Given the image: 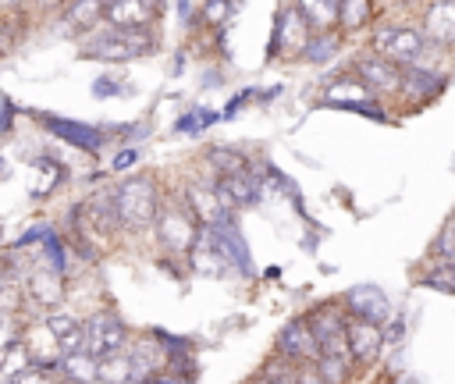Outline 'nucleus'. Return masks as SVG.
Masks as SVG:
<instances>
[{"label":"nucleus","mask_w":455,"mask_h":384,"mask_svg":"<svg viewBox=\"0 0 455 384\" xmlns=\"http://www.w3.org/2000/svg\"><path fill=\"white\" fill-rule=\"evenodd\" d=\"M370 92H373V89H370L363 78L341 75V78H334V82L323 89V100L334 103V107H348V110H355L359 103H370Z\"/></svg>","instance_id":"18"},{"label":"nucleus","mask_w":455,"mask_h":384,"mask_svg":"<svg viewBox=\"0 0 455 384\" xmlns=\"http://www.w3.org/2000/svg\"><path fill=\"white\" fill-rule=\"evenodd\" d=\"M313 36V25L306 21V14L299 7H284L274 21V32H270V46L267 53L277 57V53H302L306 43Z\"/></svg>","instance_id":"6"},{"label":"nucleus","mask_w":455,"mask_h":384,"mask_svg":"<svg viewBox=\"0 0 455 384\" xmlns=\"http://www.w3.org/2000/svg\"><path fill=\"white\" fill-rule=\"evenodd\" d=\"M156 206H160V196L149 178H132L117 188V217H121V228L128 231L149 228L156 217Z\"/></svg>","instance_id":"2"},{"label":"nucleus","mask_w":455,"mask_h":384,"mask_svg":"<svg viewBox=\"0 0 455 384\" xmlns=\"http://www.w3.org/2000/svg\"><path fill=\"white\" fill-rule=\"evenodd\" d=\"M82 210L89 213V224L96 228V231H114V228H121V217H117V188H103V192H96L89 203H82Z\"/></svg>","instance_id":"19"},{"label":"nucleus","mask_w":455,"mask_h":384,"mask_svg":"<svg viewBox=\"0 0 455 384\" xmlns=\"http://www.w3.org/2000/svg\"><path fill=\"white\" fill-rule=\"evenodd\" d=\"M423 32L437 46H455V0H434L427 7Z\"/></svg>","instance_id":"17"},{"label":"nucleus","mask_w":455,"mask_h":384,"mask_svg":"<svg viewBox=\"0 0 455 384\" xmlns=\"http://www.w3.org/2000/svg\"><path fill=\"white\" fill-rule=\"evenodd\" d=\"M373 18V0H341L338 25L341 28H363Z\"/></svg>","instance_id":"26"},{"label":"nucleus","mask_w":455,"mask_h":384,"mask_svg":"<svg viewBox=\"0 0 455 384\" xmlns=\"http://www.w3.org/2000/svg\"><path fill=\"white\" fill-rule=\"evenodd\" d=\"M441 85H444V78H441V75L423 71V68H416V64H405V71H402V92H405L409 100H416V103H423V100L437 96V92H441Z\"/></svg>","instance_id":"20"},{"label":"nucleus","mask_w":455,"mask_h":384,"mask_svg":"<svg viewBox=\"0 0 455 384\" xmlns=\"http://www.w3.org/2000/svg\"><path fill=\"white\" fill-rule=\"evenodd\" d=\"M348 366H352V359H345V356H327V352H320V359H316L320 380H331V384L345 380V377H348Z\"/></svg>","instance_id":"28"},{"label":"nucleus","mask_w":455,"mask_h":384,"mask_svg":"<svg viewBox=\"0 0 455 384\" xmlns=\"http://www.w3.org/2000/svg\"><path fill=\"white\" fill-rule=\"evenodd\" d=\"M206 160H210V167L217 171V178L249 171V160H245L238 149H228V146H213V149H206Z\"/></svg>","instance_id":"24"},{"label":"nucleus","mask_w":455,"mask_h":384,"mask_svg":"<svg viewBox=\"0 0 455 384\" xmlns=\"http://www.w3.org/2000/svg\"><path fill=\"white\" fill-rule=\"evenodd\" d=\"M160 0H103V18L110 28H149Z\"/></svg>","instance_id":"9"},{"label":"nucleus","mask_w":455,"mask_h":384,"mask_svg":"<svg viewBox=\"0 0 455 384\" xmlns=\"http://www.w3.org/2000/svg\"><path fill=\"white\" fill-rule=\"evenodd\" d=\"M92 92H96V96H110V92H117V85H114V82H96Z\"/></svg>","instance_id":"33"},{"label":"nucleus","mask_w":455,"mask_h":384,"mask_svg":"<svg viewBox=\"0 0 455 384\" xmlns=\"http://www.w3.org/2000/svg\"><path fill=\"white\" fill-rule=\"evenodd\" d=\"M434 252L441 256V260H455V217L444 224V231L437 235V242H434Z\"/></svg>","instance_id":"30"},{"label":"nucleus","mask_w":455,"mask_h":384,"mask_svg":"<svg viewBox=\"0 0 455 384\" xmlns=\"http://www.w3.org/2000/svg\"><path fill=\"white\" fill-rule=\"evenodd\" d=\"M153 50V36L146 28H110L103 36H96L85 46V57H100V60H132Z\"/></svg>","instance_id":"4"},{"label":"nucleus","mask_w":455,"mask_h":384,"mask_svg":"<svg viewBox=\"0 0 455 384\" xmlns=\"http://www.w3.org/2000/svg\"><path fill=\"white\" fill-rule=\"evenodd\" d=\"M277 348H281L288 359H302V363H316V359H320V341H316V334H313V327H309L306 316H295V320H288V324L281 327Z\"/></svg>","instance_id":"8"},{"label":"nucleus","mask_w":455,"mask_h":384,"mask_svg":"<svg viewBox=\"0 0 455 384\" xmlns=\"http://www.w3.org/2000/svg\"><path fill=\"white\" fill-rule=\"evenodd\" d=\"M334 53H338V36L327 32V28L313 32L309 43H306V50H302V57H306L309 64H323V60H331Z\"/></svg>","instance_id":"25"},{"label":"nucleus","mask_w":455,"mask_h":384,"mask_svg":"<svg viewBox=\"0 0 455 384\" xmlns=\"http://www.w3.org/2000/svg\"><path fill=\"white\" fill-rule=\"evenodd\" d=\"M345 309L352 316H366L373 324L391 320V299L377 284H355V288H348L345 292Z\"/></svg>","instance_id":"10"},{"label":"nucleus","mask_w":455,"mask_h":384,"mask_svg":"<svg viewBox=\"0 0 455 384\" xmlns=\"http://www.w3.org/2000/svg\"><path fill=\"white\" fill-rule=\"evenodd\" d=\"M373 50L395 64H419L423 60V50H427V32L412 28V25H384L377 36H373Z\"/></svg>","instance_id":"3"},{"label":"nucleus","mask_w":455,"mask_h":384,"mask_svg":"<svg viewBox=\"0 0 455 384\" xmlns=\"http://www.w3.org/2000/svg\"><path fill=\"white\" fill-rule=\"evenodd\" d=\"M348 352L355 363H373L380 356V345H384V331L380 324L366 320V316H348Z\"/></svg>","instance_id":"12"},{"label":"nucleus","mask_w":455,"mask_h":384,"mask_svg":"<svg viewBox=\"0 0 455 384\" xmlns=\"http://www.w3.org/2000/svg\"><path fill=\"white\" fill-rule=\"evenodd\" d=\"M423 284L434 288V292L455 295V260H441V267L427 270V274H423Z\"/></svg>","instance_id":"27"},{"label":"nucleus","mask_w":455,"mask_h":384,"mask_svg":"<svg viewBox=\"0 0 455 384\" xmlns=\"http://www.w3.org/2000/svg\"><path fill=\"white\" fill-rule=\"evenodd\" d=\"M39 124H43L46 132H53L57 139H64V142L85 149V153H100V149H103V135H100V128H92V124L64 121V117H53V114H39Z\"/></svg>","instance_id":"11"},{"label":"nucleus","mask_w":455,"mask_h":384,"mask_svg":"<svg viewBox=\"0 0 455 384\" xmlns=\"http://www.w3.org/2000/svg\"><path fill=\"white\" fill-rule=\"evenodd\" d=\"M46 324H50V331L57 334L64 356L85 348V324H82V320H75V316H68V313H50Z\"/></svg>","instance_id":"21"},{"label":"nucleus","mask_w":455,"mask_h":384,"mask_svg":"<svg viewBox=\"0 0 455 384\" xmlns=\"http://www.w3.org/2000/svg\"><path fill=\"white\" fill-rule=\"evenodd\" d=\"M203 14H206V21H224L228 18V0H206Z\"/></svg>","instance_id":"31"},{"label":"nucleus","mask_w":455,"mask_h":384,"mask_svg":"<svg viewBox=\"0 0 455 384\" xmlns=\"http://www.w3.org/2000/svg\"><path fill=\"white\" fill-rule=\"evenodd\" d=\"M295 7L306 14V21L313 25V32L338 25V14H341V0H295Z\"/></svg>","instance_id":"22"},{"label":"nucleus","mask_w":455,"mask_h":384,"mask_svg":"<svg viewBox=\"0 0 455 384\" xmlns=\"http://www.w3.org/2000/svg\"><path fill=\"white\" fill-rule=\"evenodd\" d=\"M156 345H160V338L153 334L128 352V380H156L160 377V370L167 366V356Z\"/></svg>","instance_id":"15"},{"label":"nucleus","mask_w":455,"mask_h":384,"mask_svg":"<svg viewBox=\"0 0 455 384\" xmlns=\"http://www.w3.org/2000/svg\"><path fill=\"white\" fill-rule=\"evenodd\" d=\"M132 164H135V149L117 153V160H114V167H117V171H124V167H132Z\"/></svg>","instance_id":"32"},{"label":"nucleus","mask_w":455,"mask_h":384,"mask_svg":"<svg viewBox=\"0 0 455 384\" xmlns=\"http://www.w3.org/2000/svg\"><path fill=\"white\" fill-rule=\"evenodd\" d=\"M306 320H309V327H313V334H316V341H320V352L352 359V352H348V327H345L348 320H345L334 306H320V309H313Z\"/></svg>","instance_id":"7"},{"label":"nucleus","mask_w":455,"mask_h":384,"mask_svg":"<svg viewBox=\"0 0 455 384\" xmlns=\"http://www.w3.org/2000/svg\"><path fill=\"white\" fill-rule=\"evenodd\" d=\"M217 196H220V206H224V210L252 206V203L259 199V181H256L249 171L224 174V178H217Z\"/></svg>","instance_id":"14"},{"label":"nucleus","mask_w":455,"mask_h":384,"mask_svg":"<svg viewBox=\"0 0 455 384\" xmlns=\"http://www.w3.org/2000/svg\"><path fill=\"white\" fill-rule=\"evenodd\" d=\"M103 18V0H71L64 11V21L71 32H85Z\"/></svg>","instance_id":"23"},{"label":"nucleus","mask_w":455,"mask_h":384,"mask_svg":"<svg viewBox=\"0 0 455 384\" xmlns=\"http://www.w3.org/2000/svg\"><path fill=\"white\" fill-rule=\"evenodd\" d=\"M100 380H110V384L128 380V356H121V352L103 356V359H100Z\"/></svg>","instance_id":"29"},{"label":"nucleus","mask_w":455,"mask_h":384,"mask_svg":"<svg viewBox=\"0 0 455 384\" xmlns=\"http://www.w3.org/2000/svg\"><path fill=\"white\" fill-rule=\"evenodd\" d=\"M124 341H128V327H124V320H121L117 313L100 309V313L89 316V324H85V348H89L96 359L121 352Z\"/></svg>","instance_id":"5"},{"label":"nucleus","mask_w":455,"mask_h":384,"mask_svg":"<svg viewBox=\"0 0 455 384\" xmlns=\"http://www.w3.org/2000/svg\"><path fill=\"white\" fill-rule=\"evenodd\" d=\"M28 295L39 306H60L64 302V270H57L50 260L28 270Z\"/></svg>","instance_id":"13"},{"label":"nucleus","mask_w":455,"mask_h":384,"mask_svg":"<svg viewBox=\"0 0 455 384\" xmlns=\"http://www.w3.org/2000/svg\"><path fill=\"white\" fill-rule=\"evenodd\" d=\"M14 4H21V0H0V7H14Z\"/></svg>","instance_id":"35"},{"label":"nucleus","mask_w":455,"mask_h":384,"mask_svg":"<svg viewBox=\"0 0 455 384\" xmlns=\"http://www.w3.org/2000/svg\"><path fill=\"white\" fill-rule=\"evenodd\" d=\"M153 228H156V242L171 252H188L203 231V220L199 213L192 210L188 199H167L156 206V217H153Z\"/></svg>","instance_id":"1"},{"label":"nucleus","mask_w":455,"mask_h":384,"mask_svg":"<svg viewBox=\"0 0 455 384\" xmlns=\"http://www.w3.org/2000/svg\"><path fill=\"white\" fill-rule=\"evenodd\" d=\"M355 75H359L370 89H384V92L402 89V64H395V60H387V57H380V53L359 60V64H355Z\"/></svg>","instance_id":"16"},{"label":"nucleus","mask_w":455,"mask_h":384,"mask_svg":"<svg viewBox=\"0 0 455 384\" xmlns=\"http://www.w3.org/2000/svg\"><path fill=\"white\" fill-rule=\"evenodd\" d=\"M387 341H402V320H395L391 327H387V334H384Z\"/></svg>","instance_id":"34"}]
</instances>
